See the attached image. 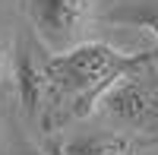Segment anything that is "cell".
<instances>
[{"label": "cell", "instance_id": "cell-1", "mask_svg": "<svg viewBox=\"0 0 158 155\" xmlns=\"http://www.w3.org/2000/svg\"><path fill=\"white\" fill-rule=\"evenodd\" d=\"M155 57L149 54H127L108 41H85L73 51L48 57V108L41 114V124L48 130L67 127L73 120H82L85 114L101 108L104 95L127 79L130 73L142 70Z\"/></svg>", "mask_w": 158, "mask_h": 155}, {"label": "cell", "instance_id": "cell-2", "mask_svg": "<svg viewBox=\"0 0 158 155\" xmlns=\"http://www.w3.org/2000/svg\"><path fill=\"white\" fill-rule=\"evenodd\" d=\"M32 32L48 54H63L92 41L95 0H25Z\"/></svg>", "mask_w": 158, "mask_h": 155}, {"label": "cell", "instance_id": "cell-3", "mask_svg": "<svg viewBox=\"0 0 158 155\" xmlns=\"http://www.w3.org/2000/svg\"><path fill=\"white\" fill-rule=\"evenodd\" d=\"M152 63V60H149ZM149 63L136 73L120 79L101 101V114L120 133L158 139V79H149Z\"/></svg>", "mask_w": 158, "mask_h": 155}, {"label": "cell", "instance_id": "cell-4", "mask_svg": "<svg viewBox=\"0 0 158 155\" xmlns=\"http://www.w3.org/2000/svg\"><path fill=\"white\" fill-rule=\"evenodd\" d=\"M48 57H38L35 44L29 41H19L16 54H13V79H16L19 105L35 120L48 108Z\"/></svg>", "mask_w": 158, "mask_h": 155}, {"label": "cell", "instance_id": "cell-5", "mask_svg": "<svg viewBox=\"0 0 158 155\" xmlns=\"http://www.w3.org/2000/svg\"><path fill=\"white\" fill-rule=\"evenodd\" d=\"M63 155H142L139 136L133 133H95V136H79L60 146Z\"/></svg>", "mask_w": 158, "mask_h": 155}, {"label": "cell", "instance_id": "cell-6", "mask_svg": "<svg viewBox=\"0 0 158 155\" xmlns=\"http://www.w3.org/2000/svg\"><path fill=\"white\" fill-rule=\"evenodd\" d=\"M111 22H120V25H139V29H149L158 35V3H130L123 10H111L108 13Z\"/></svg>", "mask_w": 158, "mask_h": 155}, {"label": "cell", "instance_id": "cell-7", "mask_svg": "<svg viewBox=\"0 0 158 155\" xmlns=\"http://www.w3.org/2000/svg\"><path fill=\"white\" fill-rule=\"evenodd\" d=\"M152 67H155V73H158V51H155V57H152Z\"/></svg>", "mask_w": 158, "mask_h": 155}, {"label": "cell", "instance_id": "cell-8", "mask_svg": "<svg viewBox=\"0 0 158 155\" xmlns=\"http://www.w3.org/2000/svg\"><path fill=\"white\" fill-rule=\"evenodd\" d=\"M0 67H3V48H0Z\"/></svg>", "mask_w": 158, "mask_h": 155}]
</instances>
